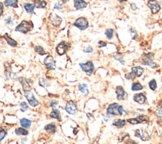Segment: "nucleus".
<instances>
[{"mask_svg":"<svg viewBox=\"0 0 162 144\" xmlns=\"http://www.w3.org/2000/svg\"><path fill=\"white\" fill-rule=\"evenodd\" d=\"M32 27H33L32 24L30 22L26 20H23L22 21V22L16 27L15 31H17V32L26 34L32 30Z\"/></svg>","mask_w":162,"mask_h":144,"instance_id":"1","label":"nucleus"},{"mask_svg":"<svg viewBox=\"0 0 162 144\" xmlns=\"http://www.w3.org/2000/svg\"><path fill=\"white\" fill-rule=\"evenodd\" d=\"M24 95H25L27 101L29 102L30 105L32 107H36L39 105L38 101L30 91H24Z\"/></svg>","mask_w":162,"mask_h":144,"instance_id":"2","label":"nucleus"},{"mask_svg":"<svg viewBox=\"0 0 162 144\" xmlns=\"http://www.w3.org/2000/svg\"><path fill=\"white\" fill-rule=\"evenodd\" d=\"M79 65L81 66L82 71L85 72L88 76L91 75L92 72H94V65H93V63L92 61H88L86 62L85 64L80 63Z\"/></svg>","mask_w":162,"mask_h":144,"instance_id":"3","label":"nucleus"},{"mask_svg":"<svg viewBox=\"0 0 162 144\" xmlns=\"http://www.w3.org/2000/svg\"><path fill=\"white\" fill-rule=\"evenodd\" d=\"M74 26L78 27L81 30H85L89 26V23L88 20L84 17H80L77 19L74 23Z\"/></svg>","mask_w":162,"mask_h":144,"instance_id":"4","label":"nucleus"},{"mask_svg":"<svg viewBox=\"0 0 162 144\" xmlns=\"http://www.w3.org/2000/svg\"><path fill=\"white\" fill-rule=\"evenodd\" d=\"M129 123L132 125H136L139 123H146L149 121V118L146 115H139L136 118H130L127 120Z\"/></svg>","mask_w":162,"mask_h":144,"instance_id":"5","label":"nucleus"},{"mask_svg":"<svg viewBox=\"0 0 162 144\" xmlns=\"http://www.w3.org/2000/svg\"><path fill=\"white\" fill-rule=\"evenodd\" d=\"M19 82L21 84L23 91H30L32 88V83L30 80L21 77L19 78Z\"/></svg>","mask_w":162,"mask_h":144,"instance_id":"6","label":"nucleus"},{"mask_svg":"<svg viewBox=\"0 0 162 144\" xmlns=\"http://www.w3.org/2000/svg\"><path fill=\"white\" fill-rule=\"evenodd\" d=\"M148 6L151 9L153 14L157 13L160 10V4L155 0H150L148 3Z\"/></svg>","mask_w":162,"mask_h":144,"instance_id":"7","label":"nucleus"},{"mask_svg":"<svg viewBox=\"0 0 162 144\" xmlns=\"http://www.w3.org/2000/svg\"><path fill=\"white\" fill-rule=\"evenodd\" d=\"M44 64L47 67L48 69L50 70H54L55 68H56L55 61L52 56L51 55H48L47 57L45 58L44 61Z\"/></svg>","mask_w":162,"mask_h":144,"instance_id":"8","label":"nucleus"},{"mask_svg":"<svg viewBox=\"0 0 162 144\" xmlns=\"http://www.w3.org/2000/svg\"><path fill=\"white\" fill-rule=\"evenodd\" d=\"M77 106L72 100L68 101L65 107V111L69 114H75L77 112Z\"/></svg>","mask_w":162,"mask_h":144,"instance_id":"9","label":"nucleus"},{"mask_svg":"<svg viewBox=\"0 0 162 144\" xmlns=\"http://www.w3.org/2000/svg\"><path fill=\"white\" fill-rule=\"evenodd\" d=\"M68 44L66 43L65 41H62L61 43L58 45L57 47V52L58 55H63L65 53H66L67 50H68Z\"/></svg>","mask_w":162,"mask_h":144,"instance_id":"10","label":"nucleus"},{"mask_svg":"<svg viewBox=\"0 0 162 144\" xmlns=\"http://www.w3.org/2000/svg\"><path fill=\"white\" fill-rule=\"evenodd\" d=\"M119 105L117 103H113L110 104L107 109V113L113 115H119Z\"/></svg>","mask_w":162,"mask_h":144,"instance_id":"11","label":"nucleus"},{"mask_svg":"<svg viewBox=\"0 0 162 144\" xmlns=\"http://www.w3.org/2000/svg\"><path fill=\"white\" fill-rule=\"evenodd\" d=\"M143 63L146 65H149L152 68H156L158 67L157 64L153 62V60L151 59V55H150V54L144 56V58L143 60Z\"/></svg>","mask_w":162,"mask_h":144,"instance_id":"12","label":"nucleus"},{"mask_svg":"<svg viewBox=\"0 0 162 144\" xmlns=\"http://www.w3.org/2000/svg\"><path fill=\"white\" fill-rule=\"evenodd\" d=\"M116 93H117V99L119 100H123L124 99H125V98L127 97V93L124 91L122 86H118L117 87L116 89Z\"/></svg>","mask_w":162,"mask_h":144,"instance_id":"13","label":"nucleus"},{"mask_svg":"<svg viewBox=\"0 0 162 144\" xmlns=\"http://www.w3.org/2000/svg\"><path fill=\"white\" fill-rule=\"evenodd\" d=\"M50 20L51 21V24H53L54 26H59L60 24L61 23L62 19L60 17H58L57 15L54 13H51L50 15Z\"/></svg>","mask_w":162,"mask_h":144,"instance_id":"14","label":"nucleus"},{"mask_svg":"<svg viewBox=\"0 0 162 144\" xmlns=\"http://www.w3.org/2000/svg\"><path fill=\"white\" fill-rule=\"evenodd\" d=\"M134 100L137 103H138L139 104H143L146 102V96L142 93L136 94L134 96Z\"/></svg>","mask_w":162,"mask_h":144,"instance_id":"15","label":"nucleus"},{"mask_svg":"<svg viewBox=\"0 0 162 144\" xmlns=\"http://www.w3.org/2000/svg\"><path fill=\"white\" fill-rule=\"evenodd\" d=\"M88 3L84 0H74V7L77 10H80L85 8Z\"/></svg>","mask_w":162,"mask_h":144,"instance_id":"16","label":"nucleus"},{"mask_svg":"<svg viewBox=\"0 0 162 144\" xmlns=\"http://www.w3.org/2000/svg\"><path fill=\"white\" fill-rule=\"evenodd\" d=\"M4 38H5L6 41H7V43L10 46H11L12 47H16L17 46V42L15 40L12 39L11 37H10L9 35L7 33L4 35Z\"/></svg>","mask_w":162,"mask_h":144,"instance_id":"17","label":"nucleus"},{"mask_svg":"<svg viewBox=\"0 0 162 144\" xmlns=\"http://www.w3.org/2000/svg\"><path fill=\"white\" fill-rule=\"evenodd\" d=\"M11 73H12L11 66H10L8 62H5V76L6 79H10V76H11Z\"/></svg>","mask_w":162,"mask_h":144,"instance_id":"18","label":"nucleus"},{"mask_svg":"<svg viewBox=\"0 0 162 144\" xmlns=\"http://www.w3.org/2000/svg\"><path fill=\"white\" fill-rule=\"evenodd\" d=\"M20 123L22 127L25 128L26 129H28L30 127L31 124H32V122H31V121L29 120V119H27L26 118H22L20 119Z\"/></svg>","mask_w":162,"mask_h":144,"instance_id":"19","label":"nucleus"},{"mask_svg":"<svg viewBox=\"0 0 162 144\" xmlns=\"http://www.w3.org/2000/svg\"><path fill=\"white\" fill-rule=\"evenodd\" d=\"M56 125L54 123V122H52V123H50L49 125H47L46 126H45L44 127V129L46 131H48V133H54L56 132Z\"/></svg>","mask_w":162,"mask_h":144,"instance_id":"20","label":"nucleus"},{"mask_svg":"<svg viewBox=\"0 0 162 144\" xmlns=\"http://www.w3.org/2000/svg\"><path fill=\"white\" fill-rule=\"evenodd\" d=\"M34 5L37 8H44L46 7L47 3L44 0H34Z\"/></svg>","mask_w":162,"mask_h":144,"instance_id":"21","label":"nucleus"},{"mask_svg":"<svg viewBox=\"0 0 162 144\" xmlns=\"http://www.w3.org/2000/svg\"><path fill=\"white\" fill-rule=\"evenodd\" d=\"M132 71L134 73V74L136 75V76L140 77L143 73L144 70L142 67H141L137 66V67H132Z\"/></svg>","mask_w":162,"mask_h":144,"instance_id":"22","label":"nucleus"},{"mask_svg":"<svg viewBox=\"0 0 162 144\" xmlns=\"http://www.w3.org/2000/svg\"><path fill=\"white\" fill-rule=\"evenodd\" d=\"M5 5L6 6H12L13 8H18V0H5Z\"/></svg>","mask_w":162,"mask_h":144,"instance_id":"23","label":"nucleus"},{"mask_svg":"<svg viewBox=\"0 0 162 144\" xmlns=\"http://www.w3.org/2000/svg\"><path fill=\"white\" fill-rule=\"evenodd\" d=\"M23 7L27 13H32L34 12V8H35V5L30 4V3H24Z\"/></svg>","mask_w":162,"mask_h":144,"instance_id":"24","label":"nucleus"},{"mask_svg":"<svg viewBox=\"0 0 162 144\" xmlns=\"http://www.w3.org/2000/svg\"><path fill=\"white\" fill-rule=\"evenodd\" d=\"M125 125V120L123 119H117L113 122V125L116 126L118 128H123Z\"/></svg>","mask_w":162,"mask_h":144,"instance_id":"25","label":"nucleus"},{"mask_svg":"<svg viewBox=\"0 0 162 144\" xmlns=\"http://www.w3.org/2000/svg\"><path fill=\"white\" fill-rule=\"evenodd\" d=\"M50 116L54 119H58V121H60V112L58 109H54L53 108L52 112L50 114Z\"/></svg>","mask_w":162,"mask_h":144,"instance_id":"26","label":"nucleus"},{"mask_svg":"<svg viewBox=\"0 0 162 144\" xmlns=\"http://www.w3.org/2000/svg\"><path fill=\"white\" fill-rule=\"evenodd\" d=\"M79 90L81 91L82 93H83L85 96L88 95L89 94V88L88 85L86 84H82L79 86Z\"/></svg>","mask_w":162,"mask_h":144,"instance_id":"27","label":"nucleus"},{"mask_svg":"<svg viewBox=\"0 0 162 144\" xmlns=\"http://www.w3.org/2000/svg\"><path fill=\"white\" fill-rule=\"evenodd\" d=\"M113 58H114L115 60H117V61H120L122 65H124V64H125V62H124V60L123 58V56L122 54H120V53L119 52L115 53V54H114V55H113Z\"/></svg>","mask_w":162,"mask_h":144,"instance_id":"28","label":"nucleus"},{"mask_svg":"<svg viewBox=\"0 0 162 144\" xmlns=\"http://www.w3.org/2000/svg\"><path fill=\"white\" fill-rule=\"evenodd\" d=\"M15 133L17 135H27L28 134V131L23 128H18L15 129Z\"/></svg>","mask_w":162,"mask_h":144,"instance_id":"29","label":"nucleus"},{"mask_svg":"<svg viewBox=\"0 0 162 144\" xmlns=\"http://www.w3.org/2000/svg\"><path fill=\"white\" fill-rule=\"evenodd\" d=\"M143 86L141 85V83H139V82H136L132 84V91H139V90H143Z\"/></svg>","mask_w":162,"mask_h":144,"instance_id":"30","label":"nucleus"},{"mask_svg":"<svg viewBox=\"0 0 162 144\" xmlns=\"http://www.w3.org/2000/svg\"><path fill=\"white\" fill-rule=\"evenodd\" d=\"M34 50H35V51L37 52V54H39L41 55H44L46 54V52L44 51V48L41 46H36L34 47Z\"/></svg>","mask_w":162,"mask_h":144,"instance_id":"31","label":"nucleus"},{"mask_svg":"<svg viewBox=\"0 0 162 144\" xmlns=\"http://www.w3.org/2000/svg\"><path fill=\"white\" fill-rule=\"evenodd\" d=\"M149 87H150V88L153 91H154L155 90H156V87H157V84H156V81H155L154 79L151 80V81L149 83Z\"/></svg>","mask_w":162,"mask_h":144,"instance_id":"32","label":"nucleus"},{"mask_svg":"<svg viewBox=\"0 0 162 144\" xmlns=\"http://www.w3.org/2000/svg\"><path fill=\"white\" fill-rule=\"evenodd\" d=\"M105 34L106 37L108 40H111L112 38H113V29H106L105 31Z\"/></svg>","mask_w":162,"mask_h":144,"instance_id":"33","label":"nucleus"},{"mask_svg":"<svg viewBox=\"0 0 162 144\" xmlns=\"http://www.w3.org/2000/svg\"><path fill=\"white\" fill-rule=\"evenodd\" d=\"M20 110H21L22 112H25L28 109V105H27L26 102H22L20 103Z\"/></svg>","mask_w":162,"mask_h":144,"instance_id":"34","label":"nucleus"},{"mask_svg":"<svg viewBox=\"0 0 162 144\" xmlns=\"http://www.w3.org/2000/svg\"><path fill=\"white\" fill-rule=\"evenodd\" d=\"M6 135V131L3 128H0V141H1Z\"/></svg>","mask_w":162,"mask_h":144,"instance_id":"35","label":"nucleus"},{"mask_svg":"<svg viewBox=\"0 0 162 144\" xmlns=\"http://www.w3.org/2000/svg\"><path fill=\"white\" fill-rule=\"evenodd\" d=\"M119 115H121V116H124L127 114L126 111L124 110L123 107L122 106V105H119Z\"/></svg>","mask_w":162,"mask_h":144,"instance_id":"36","label":"nucleus"},{"mask_svg":"<svg viewBox=\"0 0 162 144\" xmlns=\"http://www.w3.org/2000/svg\"><path fill=\"white\" fill-rule=\"evenodd\" d=\"M125 78L127 79L132 80V79H134V78H136V75L134 74V73L132 71L131 72L128 73V74H125Z\"/></svg>","mask_w":162,"mask_h":144,"instance_id":"37","label":"nucleus"},{"mask_svg":"<svg viewBox=\"0 0 162 144\" xmlns=\"http://www.w3.org/2000/svg\"><path fill=\"white\" fill-rule=\"evenodd\" d=\"M39 85L41 86H42V87H46V86H48V83L46 79L41 78L39 79Z\"/></svg>","mask_w":162,"mask_h":144,"instance_id":"38","label":"nucleus"},{"mask_svg":"<svg viewBox=\"0 0 162 144\" xmlns=\"http://www.w3.org/2000/svg\"><path fill=\"white\" fill-rule=\"evenodd\" d=\"M54 8L57 10H61L63 7H62V4H61L60 3H57L54 5Z\"/></svg>","mask_w":162,"mask_h":144,"instance_id":"39","label":"nucleus"},{"mask_svg":"<svg viewBox=\"0 0 162 144\" xmlns=\"http://www.w3.org/2000/svg\"><path fill=\"white\" fill-rule=\"evenodd\" d=\"M5 21H6V23L9 24V25H11V26L13 25V21L12 20V18L10 17H8V18L5 20Z\"/></svg>","mask_w":162,"mask_h":144,"instance_id":"40","label":"nucleus"},{"mask_svg":"<svg viewBox=\"0 0 162 144\" xmlns=\"http://www.w3.org/2000/svg\"><path fill=\"white\" fill-rule=\"evenodd\" d=\"M130 32L131 33V34H132V40L136 39V38L137 37V33H136V31L134 30H132V29H130Z\"/></svg>","mask_w":162,"mask_h":144,"instance_id":"41","label":"nucleus"},{"mask_svg":"<svg viewBox=\"0 0 162 144\" xmlns=\"http://www.w3.org/2000/svg\"><path fill=\"white\" fill-rule=\"evenodd\" d=\"M85 53H91L93 51V48L91 47H89L84 50Z\"/></svg>","mask_w":162,"mask_h":144,"instance_id":"42","label":"nucleus"},{"mask_svg":"<svg viewBox=\"0 0 162 144\" xmlns=\"http://www.w3.org/2000/svg\"><path fill=\"white\" fill-rule=\"evenodd\" d=\"M106 43H105V42H103L102 41H99L98 47L99 48H101V47H106Z\"/></svg>","mask_w":162,"mask_h":144,"instance_id":"43","label":"nucleus"},{"mask_svg":"<svg viewBox=\"0 0 162 144\" xmlns=\"http://www.w3.org/2000/svg\"><path fill=\"white\" fill-rule=\"evenodd\" d=\"M3 12V3L0 2V17L2 15Z\"/></svg>","mask_w":162,"mask_h":144,"instance_id":"44","label":"nucleus"},{"mask_svg":"<svg viewBox=\"0 0 162 144\" xmlns=\"http://www.w3.org/2000/svg\"><path fill=\"white\" fill-rule=\"evenodd\" d=\"M57 105V102H56V101H52L51 102V104H50V106L53 109V108H54V107H56Z\"/></svg>","mask_w":162,"mask_h":144,"instance_id":"45","label":"nucleus"},{"mask_svg":"<svg viewBox=\"0 0 162 144\" xmlns=\"http://www.w3.org/2000/svg\"><path fill=\"white\" fill-rule=\"evenodd\" d=\"M130 6H131L132 9L134 10H135L137 9V6H136L135 3H131V4H130Z\"/></svg>","mask_w":162,"mask_h":144,"instance_id":"46","label":"nucleus"},{"mask_svg":"<svg viewBox=\"0 0 162 144\" xmlns=\"http://www.w3.org/2000/svg\"><path fill=\"white\" fill-rule=\"evenodd\" d=\"M156 113H157V114H158V116L161 117V116H162V109L158 110L157 112H156Z\"/></svg>","mask_w":162,"mask_h":144,"instance_id":"47","label":"nucleus"},{"mask_svg":"<svg viewBox=\"0 0 162 144\" xmlns=\"http://www.w3.org/2000/svg\"><path fill=\"white\" fill-rule=\"evenodd\" d=\"M87 115H88V118H89V119H94V117H93L91 114H87Z\"/></svg>","mask_w":162,"mask_h":144,"instance_id":"48","label":"nucleus"},{"mask_svg":"<svg viewBox=\"0 0 162 144\" xmlns=\"http://www.w3.org/2000/svg\"><path fill=\"white\" fill-rule=\"evenodd\" d=\"M60 2H61V3H60L61 4H63V3H66V2L68 1V0H60Z\"/></svg>","mask_w":162,"mask_h":144,"instance_id":"49","label":"nucleus"},{"mask_svg":"<svg viewBox=\"0 0 162 144\" xmlns=\"http://www.w3.org/2000/svg\"><path fill=\"white\" fill-rule=\"evenodd\" d=\"M119 1H120V2H122V1H127V0H119Z\"/></svg>","mask_w":162,"mask_h":144,"instance_id":"50","label":"nucleus"},{"mask_svg":"<svg viewBox=\"0 0 162 144\" xmlns=\"http://www.w3.org/2000/svg\"><path fill=\"white\" fill-rule=\"evenodd\" d=\"M105 1H108V0H105Z\"/></svg>","mask_w":162,"mask_h":144,"instance_id":"51","label":"nucleus"},{"mask_svg":"<svg viewBox=\"0 0 162 144\" xmlns=\"http://www.w3.org/2000/svg\"><path fill=\"white\" fill-rule=\"evenodd\" d=\"M161 81H162V77H161Z\"/></svg>","mask_w":162,"mask_h":144,"instance_id":"52","label":"nucleus"}]
</instances>
